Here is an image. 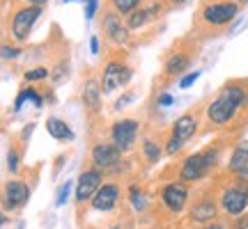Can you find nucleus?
<instances>
[{
    "mask_svg": "<svg viewBox=\"0 0 248 229\" xmlns=\"http://www.w3.org/2000/svg\"><path fill=\"white\" fill-rule=\"evenodd\" d=\"M248 126V76L230 78L204 106L202 133L234 135Z\"/></svg>",
    "mask_w": 248,
    "mask_h": 229,
    "instance_id": "1",
    "label": "nucleus"
},
{
    "mask_svg": "<svg viewBox=\"0 0 248 229\" xmlns=\"http://www.w3.org/2000/svg\"><path fill=\"white\" fill-rule=\"evenodd\" d=\"M241 9L244 7L237 0H202L200 7L195 9L193 14L191 35L198 42H207V39H214V37H221L237 21Z\"/></svg>",
    "mask_w": 248,
    "mask_h": 229,
    "instance_id": "2",
    "label": "nucleus"
},
{
    "mask_svg": "<svg viewBox=\"0 0 248 229\" xmlns=\"http://www.w3.org/2000/svg\"><path fill=\"white\" fill-rule=\"evenodd\" d=\"M200 48H202V42H198L191 32L175 39L170 44V48H166L163 60H161V73H159L161 85L166 87L172 80H179L182 76H186V71L191 69L193 62L198 60Z\"/></svg>",
    "mask_w": 248,
    "mask_h": 229,
    "instance_id": "3",
    "label": "nucleus"
},
{
    "mask_svg": "<svg viewBox=\"0 0 248 229\" xmlns=\"http://www.w3.org/2000/svg\"><path fill=\"white\" fill-rule=\"evenodd\" d=\"M223 147H225V142H223V138H221V140L207 144L204 149L184 156L182 163L177 165V176H175V179H179V181H184V184H188V186L200 184L204 179H212V176L218 172V168H221Z\"/></svg>",
    "mask_w": 248,
    "mask_h": 229,
    "instance_id": "4",
    "label": "nucleus"
},
{
    "mask_svg": "<svg viewBox=\"0 0 248 229\" xmlns=\"http://www.w3.org/2000/svg\"><path fill=\"white\" fill-rule=\"evenodd\" d=\"M204 117V106H193L191 110H186L184 114H179L172 122L168 135L163 140V154L166 156H177L179 151L186 147V142H191L200 133Z\"/></svg>",
    "mask_w": 248,
    "mask_h": 229,
    "instance_id": "5",
    "label": "nucleus"
},
{
    "mask_svg": "<svg viewBox=\"0 0 248 229\" xmlns=\"http://www.w3.org/2000/svg\"><path fill=\"white\" fill-rule=\"evenodd\" d=\"M223 184L216 186L218 193V209L225 220H234L248 211V179L223 174Z\"/></svg>",
    "mask_w": 248,
    "mask_h": 229,
    "instance_id": "6",
    "label": "nucleus"
},
{
    "mask_svg": "<svg viewBox=\"0 0 248 229\" xmlns=\"http://www.w3.org/2000/svg\"><path fill=\"white\" fill-rule=\"evenodd\" d=\"M117 55H110L104 67H101V76H99V85H101V94H113L117 89L126 87L133 78V67L126 62L129 53L120 48L115 51Z\"/></svg>",
    "mask_w": 248,
    "mask_h": 229,
    "instance_id": "7",
    "label": "nucleus"
},
{
    "mask_svg": "<svg viewBox=\"0 0 248 229\" xmlns=\"http://www.w3.org/2000/svg\"><path fill=\"white\" fill-rule=\"evenodd\" d=\"M216 220H221L218 193H216V186H209L204 193L191 200L188 209H186V222H188V227H204Z\"/></svg>",
    "mask_w": 248,
    "mask_h": 229,
    "instance_id": "8",
    "label": "nucleus"
},
{
    "mask_svg": "<svg viewBox=\"0 0 248 229\" xmlns=\"http://www.w3.org/2000/svg\"><path fill=\"white\" fill-rule=\"evenodd\" d=\"M90 165L104 174H120L124 170V154L108 138H97L90 147Z\"/></svg>",
    "mask_w": 248,
    "mask_h": 229,
    "instance_id": "9",
    "label": "nucleus"
},
{
    "mask_svg": "<svg viewBox=\"0 0 248 229\" xmlns=\"http://www.w3.org/2000/svg\"><path fill=\"white\" fill-rule=\"evenodd\" d=\"M156 202L163 206V211L168 215H182L191 204V186L179 179H170L159 188Z\"/></svg>",
    "mask_w": 248,
    "mask_h": 229,
    "instance_id": "10",
    "label": "nucleus"
},
{
    "mask_svg": "<svg viewBox=\"0 0 248 229\" xmlns=\"http://www.w3.org/2000/svg\"><path fill=\"white\" fill-rule=\"evenodd\" d=\"M99 28H101V32H104V42H108L110 46L124 48V46L131 44V30L126 26V21H124L122 14H117L110 5L101 12Z\"/></svg>",
    "mask_w": 248,
    "mask_h": 229,
    "instance_id": "11",
    "label": "nucleus"
},
{
    "mask_svg": "<svg viewBox=\"0 0 248 229\" xmlns=\"http://www.w3.org/2000/svg\"><path fill=\"white\" fill-rule=\"evenodd\" d=\"M104 179H106V174H104L101 170L92 168V165L83 168V172H80L78 179H76V186H74V204H76V209H78V215L90 204V200L97 195L99 188L106 184Z\"/></svg>",
    "mask_w": 248,
    "mask_h": 229,
    "instance_id": "12",
    "label": "nucleus"
},
{
    "mask_svg": "<svg viewBox=\"0 0 248 229\" xmlns=\"http://www.w3.org/2000/svg\"><path fill=\"white\" fill-rule=\"evenodd\" d=\"M140 119L136 117H120L110 124V131H108V140L115 144L122 154H131L136 149V142L140 135Z\"/></svg>",
    "mask_w": 248,
    "mask_h": 229,
    "instance_id": "13",
    "label": "nucleus"
},
{
    "mask_svg": "<svg viewBox=\"0 0 248 229\" xmlns=\"http://www.w3.org/2000/svg\"><path fill=\"white\" fill-rule=\"evenodd\" d=\"M170 12V0H145L140 7L131 12L129 16L124 18L129 30H140V28H147L152 23H156Z\"/></svg>",
    "mask_w": 248,
    "mask_h": 229,
    "instance_id": "14",
    "label": "nucleus"
},
{
    "mask_svg": "<svg viewBox=\"0 0 248 229\" xmlns=\"http://www.w3.org/2000/svg\"><path fill=\"white\" fill-rule=\"evenodd\" d=\"M44 7H35V5H23V7L14 9L12 14V23H9V35L16 44H26L35 23L39 21Z\"/></svg>",
    "mask_w": 248,
    "mask_h": 229,
    "instance_id": "15",
    "label": "nucleus"
},
{
    "mask_svg": "<svg viewBox=\"0 0 248 229\" xmlns=\"http://www.w3.org/2000/svg\"><path fill=\"white\" fill-rule=\"evenodd\" d=\"M122 206V186L117 184L115 179H110L97 190V195L90 200V204L85 206L88 213H115Z\"/></svg>",
    "mask_w": 248,
    "mask_h": 229,
    "instance_id": "16",
    "label": "nucleus"
},
{
    "mask_svg": "<svg viewBox=\"0 0 248 229\" xmlns=\"http://www.w3.org/2000/svg\"><path fill=\"white\" fill-rule=\"evenodd\" d=\"M30 200V186L23 179H12L2 188V206L7 211H18L23 209Z\"/></svg>",
    "mask_w": 248,
    "mask_h": 229,
    "instance_id": "17",
    "label": "nucleus"
},
{
    "mask_svg": "<svg viewBox=\"0 0 248 229\" xmlns=\"http://www.w3.org/2000/svg\"><path fill=\"white\" fill-rule=\"evenodd\" d=\"M228 176H241L248 179V140H237L228 156V165L223 170Z\"/></svg>",
    "mask_w": 248,
    "mask_h": 229,
    "instance_id": "18",
    "label": "nucleus"
},
{
    "mask_svg": "<svg viewBox=\"0 0 248 229\" xmlns=\"http://www.w3.org/2000/svg\"><path fill=\"white\" fill-rule=\"evenodd\" d=\"M80 101H83V108H85V114L90 119H97L101 114V85L94 76L85 78L83 83V92H80Z\"/></svg>",
    "mask_w": 248,
    "mask_h": 229,
    "instance_id": "19",
    "label": "nucleus"
},
{
    "mask_svg": "<svg viewBox=\"0 0 248 229\" xmlns=\"http://www.w3.org/2000/svg\"><path fill=\"white\" fill-rule=\"evenodd\" d=\"M126 200H129V206H131L136 213H145L150 209V195L142 188L140 184H129L126 188Z\"/></svg>",
    "mask_w": 248,
    "mask_h": 229,
    "instance_id": "20",
    "label": "nucleus"
},
{
    "mask_svg": "<svg viewBox=\"0 0 248 229\" xmlns=\"http://www.w3.org/2000/svg\"><path fill=\"white\" fill-rule=\"evenodd\" d=\"M46 131L58 142H71L76 138V135H74V129H71L64 119H60V117H48V119H46Z\"/></svg>",
    "mask_w": 248,
    "mask_h": 229,
    "instance_id": "21",
    "label": "nucleus"
},
{
    "mask_svg": "<svg viewBox=\"0 0 248 229\" xmlns=\"http://www.w3.org/2000/svg\"><path fill=\"white\" fill-rule=\"evenodd\" d=\"M163 156V142L156 140L154 135H147L140 144V158L145 160V165H156Z\"/></svg>",
    "mask_w": 248,
    "mask_h": 229,
    "instance_id": "22",
    "label": "nucleus"
},
{
    "mask_svg": "<svg viewBox=\"0 0 248 229\" xmlns=\"http://www.w3.org/2000/svg\"><path fill=\"white\" fill-rule=\"evenodd\" d=\"M69 71H71V57H69V53H64L60 60L51 67V83H53V85L64 83V80L69 78Z\"/></svg>",
    "mask_w": 248,
    "mask_h": 229,
    "instance_id": "23",
    "label": "nucleus"
},
{
    "mask_svg": "<svg viewBox=\"0 0 248 229\" xmlns=\"http://www.w3.org/2000/svg\"><path fill=\"white\" fill-rule=\"evenodd\" d=\"M26 101H32L37 108L44 106V99H42V94H39V89H35V87H23L21 92H18L16 101H14V110H21V106H23Z\"/></svg>",
    "mask_w": 248,
    "mask_h": 229,
    "instance_id": "24",
    "label": "nucleus"
},
{
    "mask_svg": "<svg viewBox=\"0 0 248 229\" xmlns=\"http://www.w3.org/2000/svg\"><path fill=\"white\" fill-rule=\"evenodd\" d=\"M145 0H110V7L115 9L117 14H122L124 18L129 16L131 12H136V9L140 7Z\"/></svg>",
    "mask_w": 248,
    "mask_h": 229,
    "instance_id": "25",
    "label": "nucleus"
},
{
    "mask_svg": "<svg viewBox=\"0 0 248 229\" xmlns=\"http://www.w3.org/2000/svg\"><path fill=\"white\" fill-rule=\"evenodd\" d=\"M48 76H51V69H48V67H35V69H28L26 73H23L26 83H37V80H46Z\"/></svg>",
    "mask_w": 248,
    "mask_h": 229,
    "instance_id": "26",
    "label": "nucleus"
},
{
    "mask_svg": "<svg viewBox=\"0 0 248 229\" xmlns=\"http://www.w3.org/2000/svg\"><path fill=\"white\" fill-rule=\"evenodd\" d=\"M21 156H23V151L16 149V147H9L7 151V170L12 174H16L18 168H21Z\"/></svg>",
    "mask_w": 248,
    "mask_h": 229,
    "instance_id": "27",
    "label": "nucleus"
},
{
    "mask_svg": "<svg viewBox=\"0 0 248 229\" xmlns=\"http://www.w3.org/2000/svg\"><path fill=\"white\" fill-rule=\"evenodd\" d=\"M71 190H74V184H71V181L62 184V186H60V190H58V197H55V206H64V204L69 202Z\"/></svg>",
    "mask_w": 248,
    "mask_h": 229,
    "instance_id": "28",
    "label": "nucleus"
},
{
    "mask_svg": "<svg viewBox=\"0 0 248 229\" xmlns=\"http://www.w3.org/2000/svg\"><path fill=\"white\" fill-rule=\"evenodd\" d=\"M133 99H136V89H126V92L122 94V97H120V99L115 101V103H113V110H115V113L124 110V108L129 106V103H131Z\"/></svg>",
    "mask_w": 248,
    "mask_h": 229,
    "instance_id": "29",
    "label": "nucleus"
},
{
    "mask_svg": "<svg viewBox=\"0 0 248 229\" xmlns=\"http://www.w3.org/2000/svg\"><path fill=\"white\" fill-rule=\"evenodd\" d=\"M18 55H21V48H18V46H9V44L0 46V57H2V60H16Z\"/></svg>",
    "mask_w": 248,
    "mask_h": 229,
    "instance_id": "30",
    "label": "nucleus"
},
{
    "mask_svg": "<svg viewBox=\"0 0 248 229\" xmlns=\"http://www.w3.org/2000/svg\"><path fill=\"white\" fill-rule=\"evenodd\" d=\"M198 78H200V71H191V73H186V76H182V78H179V87H182V89L191 87Z\"/></svg>",
    "mask_w": 248,
    "mask_h": 229,
    "instance_id": "31",
    "label": "nucleus"
},
{
    "mask_svg": "<svg viewBox=\"0 0 248 229\" xmlns=\"http://www.w3.org/2000/svg\"><path fill=\"white\" fill-rule=\"evenodd\" d=\"M172 94H168V92H161L159 97H156V106L159 108H166V106H172Z\"/></svg>",
    "mask_w": 248,
    "mask_h": 229,
    "instance_id": "32",
    "label": "nucleus"
},
{
    "mask_svg": "<svg viewBox=\"0 0 248 229\" xmlns=\"http://www.w3.org/2000/svg\"><path fill=\"white\" fill-rule=\"evenodd\" d=\"M198 229H234L230 225V220H216V222H209V225H204V227H198Z\"/></svg>",
    "mask_w": 248,
    "mask_h": 229,
    "instance_id": "33",
    "label": "nucleus"
},
{
    "mask_svg": "<svg viewBox=\"0 0 248 229\" xmlns=\"http://www.w3.org/2000/svg\"><path fill=\"white\" fill-rule=\"evenodd\" d=\"M97 7H99V0H88V2H85V16H88V18H94V14H97Z\"/></svg>",
    "mask_w": 248,
    "mask_h": 229,
    "instance_id": "34",
    "label": "nucleus"
},
{
    "mask_svg": "<svg viewBox=\"0 0 248 229\" xmlns=\"http://www.w3.org/2000/svg\"><path fill=\"white\" fill-rule=\"evenodd\" d=\"M67 158H69V154H60V156L55 158V174L62 170V165H64V160H67Z\"/></svg>",
    "mask_w": 248,
    "mask_h": 229,
    "instance_id": "35",
    "label": "nucleus"
},
{
    "mask_svg": "<svg viewBox=\"0 0 248 229\" xmlns=\"http://www.w3.org/2000/svg\"><path fill=\"white\" fill-rule=\"evenodd\" d=\"M90 51H92V55L101 53V51H99V37H92V39H90Z\"/></svg>",
    "mask_w": 248,
    "mask_h": 229,
    "instance_id": "36",
    "label": "nucleus"
},
{
    "mask_svg": "<svg viewBox=\"0 0 248 229\" xmlns=\"http://www.w3.org/2000/svg\"><path fill=\"white\" fill-rule=\"evenodd\" d=\"M35 131V124H26V129H23V133H21V140L26 142L28 138H30V133Z\"/></svg>",
    "mask_w": 248,
    "mask_h": 229,
    "instance_id": "37",
    "label": "nucleus"
},
{
    "mask_svg": "<svg viewBox=\"0 0 248 229\" xmlns=\"http://www.w3.org/2000/svg\"><path fill=\"white\" fill-rule=\"evenodd\" d=\"M48 0H26V5H35V7H44Z\"/></svg>",
    "mask_w": 248,
    "mask_h": 229,
    "instance_id": "38",
    "label": "nucleus"
},
{
    "mask_svg": "<svg viewBox=\"0 0 248 229\" xmlns=\"http://www.w3.org/2000/svg\"><path fill=\"white\" fill-rule=\"evenodd\" d=\"M188 0H170V9H175V7H182V5H186Z\"/></svg>",
    "mask_w": 248,
    "mask_h": 229,
    "instance_id": "39",
    "label": "nucleus"
},
{
    "mask_svg": "<svg viewBox=\"0 0 248 229\" xmlns=\"http://www.w3.org/2000/svg\"><path fill=\"white\" fill-rule=\"evenodd\" d=\"M7 222H9V218H7V215H5V213H2V211H0V229L5 227Z\"/></svg>",
    "mask_w": 248,
    "mask_h": 229,
    "instance_id": "40",
    "label": "nucleus"
},
{
    "mask_svg": "<svg viewBox=\"0 0 248 229\" xmlns=\"http://www.w3.org/2000/svg\"><path fill=\"white\" fill-rule=\"evenodd\" d=\"M108 229H122V225H120V222H115V225H110Z\"/></svg>",
    "mask_w": 248,
    "mask_h": 229,
    "instance_id": "41",
    "label": "nucleus"
},
{
    "mask_svg": "<svg viewBox=\"0 0 248 229\" xmlns=\"http://www.w3.org/2000/svg\"><path fill=\"white\" fill-rule=\"evenodd\" d=\"M237 2H239L241 7H246V5H248V0H237Z\"/></svg>",
    "mask_w": 248,
    "mask_h": 229,
    "instance_id": "42",
    "label": "nucleus"
},
{
    "mask_svg": "<svg viewBox=\"0 0 248 229\" xmlns=\"http://www.w3.org/2000/svg\"><path fill=\"white\" fill-rule=\"evenodd\" d=\"M179 229H193V227H188V225H186V227H179Z\"/></svg>",
    "mask_w": 248,
    "mask_h": 229,
    "instance_id": "43",
    "label": "nucleus"
},
{
    "mask_svg": "<svg viewBox=\"0 0 248 229\" xmlns=\"http://www.w3.org/2000/svg\"><path fill=\"white\" fill-rule=\"evenodd\" d=\"M62 2H74V0H62Z\"/></svg>",
    "mask_w": 248,
    "mask_h": 229,
    "instance_id": "44",
    "label": "nucleus"
}]
</instances>
